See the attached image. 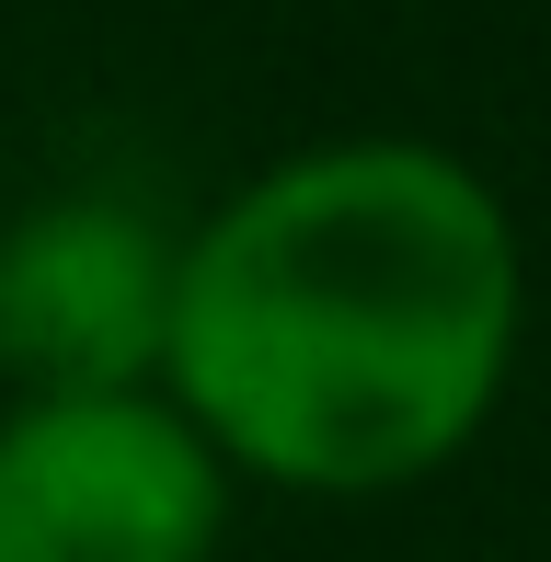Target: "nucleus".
Returning a JSON list of instances; mask_svg holds the SVG:
<instances>
[{
  "label": "nucleus",
  "mask_w": 551,
  "mask_h": 562,
  "mask_svg": "<svg viewBox=\"0 0 551 562\" xmlns=\"http://www.w3.org/2000/svg\"><path fill=\"white\" fill-rule=\"evenodd\" d=\"M529 356V241L471 149L357 126L184 218L161 391L241 494L380 505L460 471Z\"/></svg>",
  "instance_id": "1"
},
{
  "label": "nucleus",
  "mask_w": 551,
  "mask_h": 562,
  "mask_svg": "<svg viewBox=\"0 0 551 562\" xmlns=\"http://www.w3.org/2000/svg\"><path fill=\"white\" fill-rule=\"evenodd\" d=\"M184 218L138 184H35L0 218V402L161 391Z\"/></svg>",
  "instance_id": "2"
},
{
  "label": "nucleus",
  "mask_w": 551,
  "mask_h": 562,
  "mask_svg": "<svg viewBox=\"0 0 551 562\" xmlns=\"http://www.w3.org/2000/svg\"><path fill=\"white\" fill-rule=\"evenodd\" d=\"M230 505L172 391L0 402V562H218Z\"/></svg>",
  "instance_id": "3"
}]
</instances>
